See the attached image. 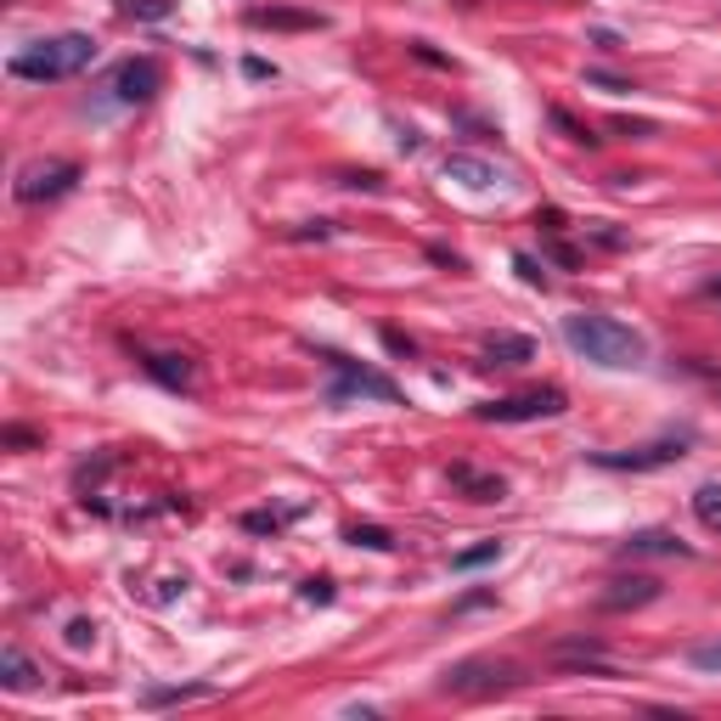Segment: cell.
Wrapping results in <instances>:
<instances>
[{"mask_svg":"<svg viewBox=\"0 0 721 721\" xmlns=\"http://www.w3.org/2000/svg\"><path fill=\"white\" fill-rule=\"evenodd\" d=\"M564 339H570L575 355L598 361V367H637V361H643V339L632 333L626 321H614V316L575 310V316H564Z\"/></svg>","mask_w":721,"mask_h":721,"instance_id":"obj_1","label":"cell"},{"mask_svg":"<svg viewBox=\"0 0 721 721\" xmlns=\"http://www.w3.org/2000/svg\"><path fill=\"white\" fill-rule=\"evenodd\" d=\"M96 62V40L90 35H57V40H35L28 51L12 57V74L17 80H35V85H51V80H74L80 69Z\"/></svg>","mask_w":721,"mask_h":721,"instance_id":"obj_2","label":"cell"},{"mask_svg":"<svg viewBox=\"0 0 721 721\" xmlns=\"http://www.w3.org/2000/svg\"><path fill=\"white\" fill-rule=\"evenodd\" d=\"M321 361L333 367V389H327V401H333V406H344V401H383V406H401V389L389 383L383 372L361 367V361H350V355H333V350H327Z\"/></svg>","mask_w":721,"mask_h":721,"instance_id":"obj_3","label":"cell"},{"mask_svg":"<svg viewBox=\"0 0 721 721\" xmlns=\"http://www.w3.org/2000/svg\"><path fill=\"white\" fill-rule=\"evenodd\" d=\"M564 412V389H524V395H502V401H485L474 417L479 423H536V417H559Z\"/></svg>","mask_w":721,"mask_h":721,"instance_id":"obj_4","label":"cell"},{"mask_svg":"<svg viewBox=\"0 0 721 721\" xmlns=\"http://www.w3.org/2000/svg\"><path fill=\"white\" fill-rule=\"evenodd\" d=\"M74 181H80V163H74V158H40V163H23L17 198H23V204H46V198L74 192Z\"/></svg>","mask_w":721,"mask_h":721,"instance_id":"obj_5","label":"cell"},{"mask_svg":"<svg viewBox=\"0 0 721 721\" xmlns=\"http://www.w3.org/2000/svg\"><path fill=\"white\" fill-rule=\"evenodd\" d=\"M682 456H687V435H676V440H653V445H637V451H598L592 463H598V468H614V474H643V468L682 463Z\"/></svg>","mask_w":721,"mask_h":721,"instance_id":"obj_6","label":"cell"},{"mask_svg":"<svg viewBox=\"0 0 721 721\" xmlns=\"http://www.w3.org/2000/svg\"><path fill=\"white\" fill-rule=\"evenodd\" d=\"M513 682H518V671L502 660H463L445 671V694H502Z\"/></svg>","mask_w":721,"mask_h":721,"instance_id":"obj_7","label":"cell"},{"mask_svg":"<svg viewBox=\"0 0 721 721\" xmlns=\"http://www.w3.org/2000/svg\"><path fill=\"white\" fill-rule=\"evenodd\" d=\"M158 85H163V69H158L152 57H130V62H119V74H113V96H119L124 108L152 102Z\"/></svg>","mask_w":721,"mask_h":721,"instance_id":"obj_8","label":"cell"},{"mask_svg":"<svg viewBox=\"0 0 721 721\" xmlns=\"http://www.w3.org/2000/svg\"><path fill=\"white\" fill-rule=\"evenodd\" d=\"M653 598H660V581L653 575H620V581H609V592L598 598V609L603 614H626V609H643Z\"/></svg>","mask_w":721,"mask_h":721,"instance_id":"obj_9","label":"cell"},{"mask_svg":"<svg viewBox=\"0 0 721 721\" xmlns=\"http://www.w3.org/2000/svg\"><path fill=\"white\" fill-rule=\"evenodd\" d=\"M445 181L468 186V192H490V186H502V170L479 152H445Z\"/></svg>","mask_w":721,"mask_h":721,"instance_id":"obj_10","label":"cell"},{"mask_svg":"<svg viewBox=\"0 0 721 721\" xmlns=\"http://www.w3.org/2000/svg\"><path fill=\"white\" fill-rule=\"evenodd\" d=\"M620 552H626V559H687L694 547L671 530H637L632 541H620Z\"/></svg>","mask_w":721,"mask_h":721,"instance_id":"obj_11","label":"cell"},{"mask_svg":"<svg viewBox=\"0 0 721 721\" xmlns=\"http://www.w3.org/2000/svg\"><path fill=\"white\" fill-rule=\"evenodd\" d=\"M451 485L463 490L468 502H502V497H508V479H502V474H479V468H468V463H451Z\"/></svg>","mask_w":721,"mask_h":721,"instance_id":"obj_12","label":"cell"},{"mask_svg":"<svg viewBox=\"0 0 721 721\" xmlns=\"http://www.w3.org/2000/svg\"><path fill=\"white\" fill-rule=\"evenodd\" d=\"M142 367H147V378H158L163 389H192V361L175 355V350H147Z\"/></svg>","mask_w":721,"mask_h":721,"instance_id":"obj_13","label":"cell"},{"mask_svg":"<svg viewBox=\"0 0 721 721\" xmlns=\"http://www.w3.org/2000/svg\"><path fill=\"white\" fill-rule=\"evenodd\" d=\"M248 23L254 28H300V35H305V28H327V17L321 12H305V7H254Z\"/></svg>","mask_w":721,"mask_h":721,"instance_id":"obj_14","label":"cell"},{"mask_svg":"<svg viewBox=\"0 0 721 721\" xmlns=\"http://www.w3.org/2000/svg\"><path fill=\"white\" fill-rule=\"evenodd\" d=\"M485 361H497V367H524V361H536V339H524V333H490L485 339Z\"/></svg>","mask_w":721,"mask_h":721,"instance_id":"obj_15","label":"cell"},{"mask_svg":"<svg viewBox=\"0 0 721 721\" xmlns=\"http://www.w3.org/2000/svg\"><path fill=\"white\" fill-rule=\"evenodd\" d=\"M35 676H40V671H35V660H28L23 648H12V643L0 648V682H7L12 694H23V687H35Z\"/></svg>","mask_w":721,"mask_h":721,"instance_id":"obj_16","label":"cell"},{"mask_svg":"<svg viewBox=\"0 0 721 721\" xmlns=\"http://www.w3.org/2000/svg\"><path fill=\"white\" fill-rule=\"evenodd\" d=\"M694 513H699V524L710 536H721V485H699L694 490Z\"/></svg>","mask_w":721,"mask_h":721,"instance_id":"obj_17","label":"cell"},{"mask_svg":"<svg viewBox=\"0 0 721 721\" xmlns=\"http://www.w3.org/2000/svg\"><path fill=\"white\" fill-rule=\"evenodd\" d=\"M350 547H367V552H389V547H395V536H389L383 524H355V530H350Z\"/></svg>","mask_w":721,"mask_h":721,"instance_id":"obj_18","label":"cell"},{"mask_svg":"<svg viewBox=\"0 0 721 721\" xmlns=\"http://www.w3.org/2000/svg\"><path fill=\"white\" fill-rule=\"evenodd\" d=\"M547 119H552V124H559V130H564V136H570V142H575V147H598V136H592V130H586V124H581V119H570V113H564V108H552V113H547Z\"/></svg>","mask_w":721,"mask_h":721,"instance_id":"obj_19","label":"cell"},{"mask_svg":"<svg viewBox=\"0 0 721 721\" xmlns=\"http://www.w3.org/2000/svg\"><path fill=\"white\" fill-rule=\"evenodd\" d=\"M497 541H479V547H468V552H456V559H451V570H479V564H490V559H497Z\"/></svg>","mask_w":721,"mask_h":721,"instance_id":"obj_20","label":"cell"},{"mask_svg":"<svg viewBox=\"0 0 721 721\" xmlns=\"http://www.w3.org/2000/svg\"><path fill=\"white\" fill-rule=\"evenodd\" d=\"M198 694H209L204 682H192V687H152L142 705H175V699H198Z\"/></svg>","mask_w":721,"mask_h":721,"instance_id":"obj_21","label":"cell"},{"mask_svg":"<svg viewBox=\"0 0 721 721\" xmlns=\"http://www.w3.org/2000/svg\"><path fill=\"white\" fill-rule=\"evenodd\" d=\"M124 17H170V0H119Z\"/></svg>","mask_w":721,"mask_h":721,"instance_id":"obj_22","label":"cell"},{"mask_svg":"<svg viewBox=\"0 0 721 721\" xmlns=\"http://www.w3.org/2000/svg\"><path fill=\"white\" fill-rule=\"evenodd\" d=\"M300 598H305V603H333V581H327V575L305 581V586H300Z\"/></svg>","mask_w":721,"mask_h":721,"instance_id":"obj_23","label":"cell"},{"mask_svg":"<svg viewBox=\"0 0 721 721\" xmlns=\"http://www.w3.org/2000/svg\"><path fill=\"white\" fill-rule=\"evenodd\" d=\"M513 271H518L524 282H530V288H547V266H536L530 254H518V259H513Z\"/></svg>","mask_w":721,"mask_h":721,"instance_id":"obj_24","label":"cell"},{"mask_svg":"<svg viewBox=\"0 0 721 721\" xmlns=\"http://www.w3.org/2000/svg\"><path fill=\"white\" fill-rule=\"evenodd\" d=\"M277 524H282V513H248V518H243V530H254V536H277Z\"/></svg>","mask_w":721,"mask_h":721,"instance_id":"obj_25","label":"cell"},{"mask_svg":"<svg viewBox=\"0 0 721 721\" xmlns=\"http://www.w3.org/2000/svg\"><path fill=\"white\" fill-rule=\"evenodd\" d=\"M586 85H603V90H614V96H620V90H637L632 80H620V74H603V69H586Z\"/></svg>","mask_w":721,"mask_h":721,"instance_id":"obj_26","label":"cell"},{"mask_svg":"<svg viewBox=\"0 0 721 721\" xmlns=\"http://www.w3.org/2000/svg\"><path fill=\"white\" fill-rule=\"evenodd\" d=\"M694 665H699V671H710V676H721V643H705V648H694Z\"/></svg>","mask_w":721,"mask_h":721,"instance_id":"obj_27","label":"cell"},{"mask_svg":"<svg viewBox=\"0 0 721 721\" xmlns=\"http://www.w3.org/2000/svg\"><path fill=\"white\" fill-rule=\"evenodd\" d=\"M0 440H7V445H17V451H23V445H40V435H35V429H23V423H12V429L0 435Z\"/></svg>","mask_w":721,"mask_h":721,"instance_id":"obj_28","label":"cell"},{"mask_svg":"<svg viewBox=\"0 0 721 721\" xmlns=\"http://www.w3.org/2000/svg\"><path fill=\"white\" fill-rule=\"evenodd\" d=\"M69 643H74V648L96 643V620H74V626H69Z\"/></svg>","mask_w":721,"mask_h":721,"instance_id":"obj_29","label":"cell"},{"mask_svg":"<svg viewBox=\"0 0 721 721\" xmlns=\"http://www.w3.org/2000/svg\"><path fill=\"white\" fill-rule=\"evenodd\" d=\"M614 130H620V136H653L648 119H614Z\"/></svg>","mask_w":721,"mask_h":721,"instance_id":"obj_30","label":"cell"},{"mask_svg":"<svg viewBox=\"0 0 721 721\" xmlns=\"http://www.w3.org/2000/svg\"><path fill=\"white\" fill-rule=\"evenodd\" d=\"M383 344H389V350H395V355H412V350H417V344H412L406 333H395V327H383Z\"/></svg>","mask_w":721,"mask_h":721,"instance_id":"obj_31","label":"cell"},{"mask_svg":"<svg viewBox=\"0 0 721 721\" xmlns=\"http://www.w3.org/2000/svg\"><path fill=\"white\" fill-rule=\"evenodd\" d=\"M293 237H300V243H321V237H333V225H327V220H316V225H300V232H293Z\"/></svg>","mask_w":721,"mask_h":721,"instance_id":"obj_32","label":"cell"},{"mask_svg":"<svg viewBox=\"0 0 721 721\" xmlns=\"http://www.w3.org/2000/svg\"><path fill=\"white\" fill-rule=\"evenodd\" d=\"M479 603H490V592H468L463 603H456V614H468V609H479Z\"/></svg>","mask_w":721,"mask_h":721,"instance_id":"obj_33","label":"cell"},{"mask_svg":"<svg viewBox=\"0 0 721 721\" xmlns=\"http://www.w3.org/2000/svg\"><path fill=\"white\" fill-rule=\"evenodd\" d=\"M705 293H710V300H716V293H721V277H716V282H705Z\"/></svg>","mask_w":721,"mask_h":721,"instance_id":"obj_34","label":"cell"}]
</instances>
